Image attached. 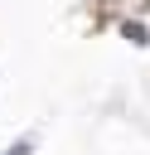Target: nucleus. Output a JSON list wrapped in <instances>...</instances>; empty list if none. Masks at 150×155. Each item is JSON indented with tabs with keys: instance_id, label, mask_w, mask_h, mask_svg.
Instances as JSON below:
<instances>
[{
	"instance_id": "f257e3e1",
	"label": "nucleus",
	"mask_w": 150,
	"mask_h": 155,
	"mask_svg": "<svg viewBox=\"0 0 150 155\" xmlns=\"http://www.w3.org/2000/svg\"><path fill=\"white\" fill-rule=\"evenodd\" d=\"M121 34H126L131 44H150V34H145V24H140V19H135V24L126 19V24H121Z\"/></svg>"
},
{
	"instance_id": "f03ea898",
	"label": "nucleus",
	"mask_w": 150,
	"mask_h": 155,
	"mask_svg": "<svg viewBox=\"0 0 150 155\" xmlns=\"http://www.w3.org/2000/svg\"><path fill=\"white\" fill-rule=\"evenodd\" d=\"M5 155H29V140H19V145H10Z\"/></svg>"
}]
</instances>
